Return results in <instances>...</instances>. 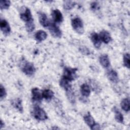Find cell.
<instances>
[{
  "instance_id": "obj_21",
  "label": "cell",
  "mask_w": 130,
  "mask_h": 130,
  "mask_svg": "<svg viewBox=\"0 0 130 130\" xmlns=\"http://www.w3.org/2000/svg\"><path fill=\"white\" fill-rule=\"evenodd\" d=\"M54 95V92L50 89H45L42 91L43 98H44L46 100L50 101L52 99Z\"/></svg>"
},
{
  "instance_id": "obj_33",
  "label": "cell",
  "mask_w": 130,
  "mask_h": 130,
  "mask_svg": "<svg viewBox=\"0 0 130 130\" xmlns=\"http://www.w3.org/2000/svg\"><path fill=\"white\" fill-rule=\"evenodd\" d=\"M0 123H1V124H0V126H1L0 128H1H1H3V127H4V126L5 124H4V123L3 122V121H2V120H1Z\"/></svg>"
},
{
  "instance_id": "obj_29",
  "label": "cell",
  "mask_w": 130,
  "mask_h": 130,
  "mask_svg": "<svg viewBox=\"0 0 130 130\" xmlns=\"http://www.w3.org/2000/svg\"><path fill=\"white\" fill-rule=\"evenodd\" d=\"M7 95V92L5 87L3 86L2 84L0 85V98L1 100L4 99Z\"/></svg>"
},
{
  "instance_id": "obj_18",
  "label": "cell",
  "mask_w": 130,
  "mask_h": 130,
  "mask_svg": "<svg viewBox=\"0 0 130 130\" xmlns=\"http://www.w3.org/2000/svg\"><path fill=\"white\" fill-rule=\"evenodd\" d=\"M71 81L62 77L59 81V84L60 86L66 91L72 88V85L71 84Z\"/></svg>"
},
{
  "instance_id": "obj_8",
  "label": "cell",
  "mask_w": 130,
  "mask_h": 130,
  "mask_svg": "<svg viewBox=\"0 0 130 130\" xmlns=\"http://www.w3.org/2000/svg\"><path fill=\"white\" fill-rule=\"evenodd\" d=\"M0 27L1 30L5 35L9 34L11 31V27L9 23L4 19H1L0 21Z\"/></svg>"
},
{
  "instance_id": "obj_15",
  "label": "cell",
  "mask_w": 130,
  "mask_h": 130,
  "mask_svg": "<svg viewBox=\"0 0 130 130\" xmlns=\"http://www.w3.org/2000/svg\"><path fill=\"white\" fill-rule=\"evenodd\" d=\"M11 103L12 106L16 109L17 110H18L20 113H22L23 111V108L22 106V101L19 98H16L15 99H13L11 101Z\"/></svg>"
},
{
  "instance_id": "obj_13",
  "label": "cell",
  "mask_w": 130,
  "mask_h": 130,
  "mask_svg": "<svg viewBox=\"0 0 130 130\" xmlns=\"http://www.w3.org/2000/svg\"><path fill=\"white\" fill-rule=\"evenodd\" d=\"M107 76L108 79L113 83H116L118 82L119 78L117 73L113 70L109 71L107 73Z\"/></svg>"
},
{
  "instance_id": "obj_30",
  "label": "cell",
  "mask_w": 130,
  "mask_h": 130,
  "mask_svg": "<svg viewBox=\"0 0 130 130\" xmlns=\"http://www.w3.org/2000/svg\"><path fill=\"white\" fill-rule=\"evenodd\" d=\"M80 52L83 54V55H87L88 54H90V51L89 50V49L85 47V46H81L79 48V49Z\"/></svg>"
},
{
  "instance_id": "obj_11",
  "label": "cell",
  "mask_w": 130,
  "mask_h": 130,
  "mask_svg": "<svg viewBox=\"0 0 130 130\" xmlns=\"http://www.w3.org/2000/svg\"><path fill=\"white\" fill-rule=\"evenodd\" d=\"M52 17L53 20L57 23L61 22L63 20V16L61 12L58 9H54L52 11Z\"/></svg>"
},
{
  "instance_id": "obj_9",
  "label": "cell",
  "mask_w": 130,
  "mask_h": 130,
  "mask_svg": "<svg viewBox=\"0 0 130 130\" xmlns=\"http://www.w3.org/2000/svg\"><path fill=\"white\" fill-rule=\"evenodd\" d=\"M99 37L101 41L105 44L109 43L112 40V38L110 33L105 30H103L100 32Z\"/></svg>"
},
{
  "instance_id": "obj_16",
  "label": "cell",
  "mask_w": 130,
  "mask_h": 130,
  "mask_svg": "<svg viewBox=\"0 0 130 130\" xmlns=\"http://www.w3.org/2000/svg\"><path fill=\"white\" fill-rule=\"evenodd\" d=\"M47 37V33L43 30H39L37 31L35 34V39L39 42H41L46 40Z\"/></svg>"
},
{
  "instance_id": "obj_3",
  "label": "cell",
  "mask_w": 130,
  "mask_h": 130,
  "mask_svg": "<svg viewBox=\"0 0 130 130\" xmlns=\"http://www.w3.org/2000/svg\"><path fill=\"white\" fill-rule=\"evenodd\" d=\"M33 115L34 117L40 121H45L48 118L46 112L39 106H35L33 108Z\"/></svg>"
},
{
  "instance_id": "obj_22",
  "label": "cell",
  "mask_w": 130,
  "mask_h": 130,
  "mask_svg": "<svg viewBox=\"0 0 130 130\" xmlns=\"http://www.w3.org/2000/svg\"><path fill=\"white\" fill-rule=\"evenodd\" d=\"M120 106L123 110L125 112H128L130 109L129 100L128 98H125L123 99L121 102Z\"/></svg>"
},
{
  "instance_id": "obj_24",
  "label": "cell",
  "mask_w": 130,
  "mask_h": 130,
  "mask_svg": "<svg viewBox=\"0 0 130 130\" xmlns=\"http://www.w3.org/2000/svg\"><path fill=\"white\" fill-rule=\"evenodd\" d=\"M25 28L28 32H32L35 28V25L33 19L25 22Z\"/></svg>"
},
{
  "instance_id": "obj_2",
  "label": "cell",
  "mask_w": 130,
  "mask_h": 130,
  "mask_svg": "<svg viewBox=\"0 0 130 130\" xmlns=\"http://www.w3.org/2000/svg\"><path fill=\"white\" fill-rule=\"evenodd\" d=\"M71 24L73 29L79 34H83L84 31V25L82 20L79 17H75L72 19Z\"/></svg>"
},
{
  "instance_id": "obj_31",
  "label": "cell",
  "mask_w": 130,
  "mask_h": 130,
  "mask_svg": "<svg viewBox=\"0 0 130 130\" xmlns=\"http://www.w3.org/2000/svg\"><path fill=\"white\" fill-rule=\"evenodd\" d=\"M90 8L93 11H95L100 9V5L98 2H93L90 4Z\"/></svg>"
},
{
  "instance_id": "obj_26",
  "label": "cell",
  "mask_w": 130,
  "mask_h": 130,
  "mask_svg": "<svg viewBox=\"0 0 130 130\" xmlns=\"http://www.w3.org/2000/svg\"><path fill=\"white\" fill-rule=\"evenodd\" d=\"M130 55L129 53H125L123 55V64L125 67H126L127 69H129L130 68V59H129Z\"/></svg>"
},
{
  "instance_id": "obj_7",
  "label": "cell",
  "mask_w": 130,
  "mask_h": 130,
  "mask_svg": "<svg viewBox=\"0 0 130 130\" xmlns=\"http://www.w3.org/2000/svg\"><path fill=\"white\" fill-rule=\"evenodd\" d=\"M32 99L34 101L40 102L43 99L42 92H41L38 88L35 87L31 89Z\"/></svg>"
},
{
  "instance_id": "obj_28",
  "label": "cell",
  "mask_w": 130,
  "mask_h": 130,
  "mask_svg": "<svg viewBox=\"0 0 130 130\" xmlns=\"http://www.w3.org/2000/svg\"><path fill=\"white\" fill-rule=\"evenodd\" d=\"M91 86L92 87V89L93 90H94L96 92H99L101 91V88L100 86L98 84V83L94 80H92L90 82Z\"/></svg>"
},
{
  "instance_id": "obj_17",
  "label": "cell",
  "mask_w": 130,
  "mask_h": 130,
  "mask_svg": "<svg viewBox=\"0 0 130 130\" xmlns=\"http://www.w3.org/2000/svg\"><path fill=\"white\" fill-rule=\"evenodd\" d=\"M80 91L81 94L84 97L89 96L90 93V88L89 86L86 83L82 84L80 87Z\"/></svg>"
},
{
  "instance_id": "obj_32",
  "label": "cell",
  "mask_w": 130,
  "mask_h": 130,
  "mask_svg": "<svg viewBox=\"0 0 130 130\" xmlns=\"http://www.w3.org/2000/svg\"><path fill=\"white\" fill-rule=\"evenodd\" d=\"M90 128L91 129H95V130L100 129V126L99 124L95 123L91 127H90Z\"/></svg>"
},
{
  "instance_id": "obj_19",
  "label": "cell",
  "mask_w": 130,
  "mask_h": 130,
  "mask_svg": "<svg viewBox=\"0 0 130 130\" xmlns=\"http://www.w3.org/2000/svg\"><path fill=\"white\" fill-rule=\"evenodd\" d=\"M66 95L68 100L70 101L71 103L72 104H74L76 102V98L75 93L72 89V88L67 90L66 91Z\"/></svg>"
},
{
  "instance_id": "obj_27",
  "label": "cell",
  "mask_w": 130,
  "mask_h": 130,
  "mask_svg": "<svg viewBox=\"0 0 130 130\" xmlns=\"http://www.w3.org/2000/svg\"><path fill=\"white\" fill-rule=\"evenodd\" d=\"M11 5V2L10 1L1 0L0 2V8L1 10L7 9L9 8Z\"/></svg>"
},
{
  "instance_id": "obj_25",
  "label": "cell",
  "mask_w": 130,
  "mask_h": 130,
  "mask_svg": "<svg viewBox=\"0 0 130 130\" xmlns=\"http://www.w3.org/2000/svg\"><path fill=\"white\" fill-rule=\"evenodd\" d=\"M76 3L74 2L71 1H65L63 2V6L65 10H69L73 9L75 6Z\"/></svg>"
},
{
  "instance_id": "obj_10",
  "label": "cell",
  "mask_w": 130,
  "mask_h": 130,
  "mask_svg": "<svg viewBox=\"0 0 130 130\" xmlns=\"http://www.w3.org/2000/svg\"><path fill=\"white\" fill-rule=\"evenodd\" d=\"M20 16V18L25 22H28L32 19L30 10L28 8H25V10L21 13Z\"/></svg>"
},
{
  "instance_id": "obj_20",
  "label": "cell",
  "mask_w": 130,
  "mask_h": 130,
  "mask_svg": "<svg viewBox=\"0 0 130 130\" xmlns=\"http://www.w3.org/2000/svg\"><path fill=\"white\" fill-rule=\"evenodd\" d=\"M84 120L85 121V122L90 127H91L95 123V121L93 119V118L92 117V116L90 115V114L89 113H88V114H86L84 116Z\"/></svg>"
},
{
  "instance_id": "obj_14",
  "label": "cell",
  "mask_w": 130,
  "mask_h": 130,
  "mask_svg": "<svg viewBox=\"0 0 130 130\" xmlns=\"http://www.w3.org/2000/svg\"><path fill=\"white\" fill-rule=\"evenodd\" d=\"M100 64L105 68H108L110 65V59L107 54H102L100 56L99 58Z\"/></svg>"
},
{
  "instance_id": "obj_23",
  "label": "cell",
  "mask_w": 130,
  "mask_h": 130,
  "mask_svg": "<svg viewBox=\"0 0 130 130\" xmlns=\"http://www.w3.org/2000/svg\"><path fill=\"white\" fill-rule=\"evenodd\" d=\"M114 112L115 113V119L119 123H123V116L120 111L116 107L114 108Z\"/></svg>"
},
{
  "instance_id": "obj_12",
  "label": "cell",
  "mask_w": 130,
  "mask_h": 130,
  "mask_svg": "<svg viewBox=\"0 0 130 130\" xmlns=\"http://www.w3.org/2000/svg\"><path fill=\"white\" fill-rule=\"evenodd\" d=\"M38 16L40 23L43 27L48 26L50 22L49 21V19H48L47 15L43 12H39L38 13Z\"/></svg>"
},
{
  "instance_id": "obj_1",
  "label": "cell",
  "mask_w": 130,
  "mask_h": 130,
  "mask_svg": "<svg viewBox=\"0 0 130 130\" xmlns=\"http://www.w3.org/2000/svg\"><path fill=\"white\" fill-rule=\"evenodd\" d=\"M22 61L21 67L22 72L27 76L32 75L36 72V68L34 64L31 62L25 61L24 59Z\"/></svg>"
},
{
  "instance_id": "obj_5",
  "label": "cell",
  "mask_w": 130,
  "mask_h": 130,
  "mask_svg": "<svg viewBox=\"0 0 130 130\" xmlns=\"http://www.w3.org/2000/svg\"><path fill=\"white\" fill-rule=\"evenodd\" d=\"M49 31L51 36L56 38H61L62 32L60 28L54 23H50L48 25Z\"/></svg>"
},
{
  "instance_id": "obj_4",
  "label": "cell",
  "mask_w": 130,
  "mask_h": 130,
  "mask_svg": "<svg viewBox=\"0 0 130 130\" xmlns=\"http://www.w3.org/2000/svg\"><path fill=\"white\" fill-rule=\"evenodd\" d=\"M77 69L71 68L69 67H65L63 69V75L62 77L70 81H72L74 80L77 77Z\"/></svg>"
},
{
  "instance_id": "obj_6",
  "label": "cell",
  "mask_w": 130,
  "mask_h": 130,
  "mask_svg": "<svg viewBox=\"0 0 130 130\" xmlns=\"http://www.w3.org/2000/svg\"><path fill=\"white\" fill-rule=\"evenodd\" d=\"M90 39L94 46L99 49L100 48L102 44V41L99 37V35L95 32H92L90 35Z\"/></svg>"
}]
</instances>
